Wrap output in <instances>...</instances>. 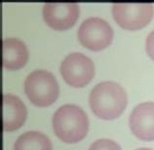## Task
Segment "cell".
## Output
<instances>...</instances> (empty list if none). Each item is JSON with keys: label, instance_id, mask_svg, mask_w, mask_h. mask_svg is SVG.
Wrapping results in <instances>:
<instances>
[{"label": "cell", "instance_id": "obj_9", "mask_svg": "<svg viewBox=\"0 0 154 150\" xmlns=\"http://www.w3.org/2000/svg\"><path fill=\"white\" fill-rule=\"evenodd\" d=\"M3 130L7 132L21 128L27 116L25 103L17 96L5 94L2 98Z\"/></svg>", "mask_w": 154, "mask_h": 150}, {"label": "cell", "instance_id": "obj_1", "mask_svg": "<svg viewBox=\"0 0 154 150\" xmlns=\"http://www.w3.org/2000/svg\"><path fill=\"white\" fill-rule=\"evenodd\" d=\"M128 99L125 90L113 81H103L92 89L89 104L100 119L113 120L122 114L127 106Z\"/></svg>", "mask_w": 154, "mask_h": 150}, {"label": "cell", "instance_id": "obj_5", "mask_svg": "<svg viewBox=\"0 0 154 150\" xmlns=\"http://www.w3.org/2000/svg\"><path fill=\"white\" fill-rule=\"evenodd\" d=\"M111 11L119 26L132 30L145 26L154 14L151 3H114Z\"/></svg>", "mask_w": 154, "mask_h": 150}, {"label": "cell", "instance_id": "obj_7", "mask_svg": "<svg viewBox=\"0 0 154 150\" xmlns=\"http://www.w3.org/2000/svg\"><path fill=\"white\" fill-rule=\"evenodd\" d=\"M42 14L51 27L66 29L75 23L79 16V6L73 2H47L43 6Z\"/></svg>", "mask_w": 154, "mask_h": 150}, {"label": "cell", "instance_id": "obj_8", "mask_svg": "<svg viewBox=\"0 0 154 150\" xmlns=\"http://www.w3.org/2000/svg\"><path fill=\"white\" fill-rule=\"evenodd\" d=\"M133 133L141 140H154V103L146 101L137 104L129 118Z\"/></svg>", "mask_w": 154, "mask_h": 150}, {"label": "cell", "instance_id": "obj_2", "mask_svg": "<svg viewBox=\"0 0 154 150\" xmlns=\"http://www.w3.org/2000/svg\"><path fill=\"white\" fill-rule=\"evenodd\" d=\"M56 136L66 143H75L87 135L89 120L82 109L75 104H64L56 110L52 119Z\"/></svg>", "mask_w": 154, "mask_h": 150}, {"label": "cell", "instance_id": "obj_14", "mask_svg": "<svg viewBox=\"0 0 154 150\" xmlns=\"http://www.w3.org/2000/svg\"><path fill=\"white\" fill-rule=\"evenodd\" d=\"M136 150H152V149H150V148H146V147H141V148H137V149H136Z\"/></svg>", "mask_w": 154, "mask_h": 150}, {"label": "cell", "instance_id": "obj_11", "mask_svg": "<svg viewBox=\"0 0 154 150\" xmlns=\"http://www.w3.org/2000/svg\"><path fill=\"white\" fill-rule=\"evenodd\" d=\"M14 150H52L49 137L36 131L23 133L15 141Z\"/></svg>", "mask_w": 154, "mask_h": 150}, {"label": "cell", "instance_id": "obj_10", "mask_svg": "<svg viewBox=\"0 0 154 150\" xmlns=\"http://www.w3.org/2000/svg\"><path fill=\"white\" fill-rule=\"evenodd\" d=\"M28 51L25 43L20 39L9 37L2 42V64L8 69H18L26 64Z\"/></svg>", "mask_w": 154, "mask_h": 150}, {"label": "cell", "instance_id": "obj_4", "mask_svg": "<svg viewBox=\"0 0 154 150\" xmlns=\"http://www.w3.org/2000/svg\"><path fill=\"white\" fill-rule=\"evenodd\" d=\"M60 71L64 81L72 87H84L95 74L93 60L79 52L70 53L60 63Z\"/></svg>", "mask_w": 154, "mask_h": 150}, {"label": "cell", "instance_id": "obj_12", "mask_svg": "<svg viewBox=\"0 0 154 150\" xmlns=\"http://www.w3.org/2000/svg\"><path fill=\"white\" fill-rule=\"evenodd\" d=\"M89 150H121V147L111 139H100L90 145Z\"/></svg>", "mask_w": 154, "mask_h": 150}, {"label": "cell", "instance_id": "obj_13", "mask_svg": "<svg viewBox=\"0 0 154 150\" xmlns=\"http://www.w3.org/2000/svg\"><path fill=\"white\" fill-rule=\"evenodd\" d=\"M145 49L148 56L154 60V29L147 35L146 41H145Z\"/></svg>", "mask_w": 154, "mask_h": 150}, {"label": "cell", "instance_id": "obj_6", "mask_svg": "<svg viewBox=\"0 0 154 150\" xmlns=\"http://www.w3.org/2000/svg\"><path fill=\"white\" fill-rule=\"evenodd\" d=\"M77 34L83 46L88 49L99 51L110 44L113 37V30L105 20L91 17L81 23Z\"/></svg>", "mask_w": 154, "mask_h": 150}, {"label": "cell", "instance_id": "obj_3", "mask_svg": "<svg viewBox=\"0 0 154 150\" xmlns=\"http://www.w3.org/2000/svg\"><path fill=\"white\" fill-rule=\"evenodd\" d=\"M25 92L32 103L49 106L59 96V85L55 76L46 69L30 72L25 80Z\"/></svg>", "mask_w": 154, "mask_h": 150}]
</instances>
